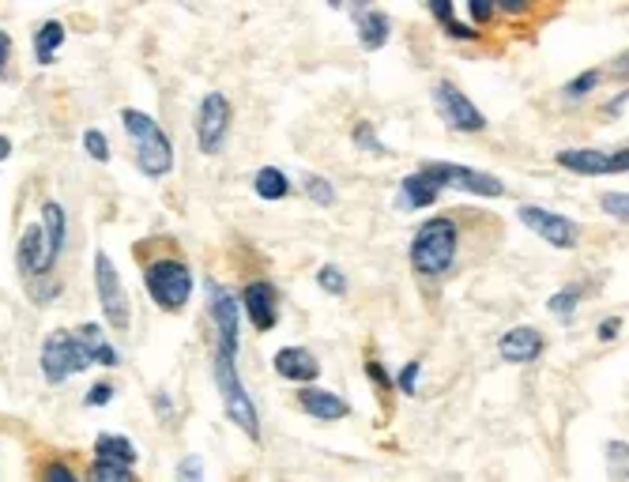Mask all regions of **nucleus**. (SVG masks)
<instances>
[{"label":"nucleus","instance_id":"f257e3e1","mask_svg":"<svg viewBox=\"0 0 629 482\" xmlns=\"http://www.w3.org/2000/svg\"><path fill=\"white\" fill-rule=\"evenodd\" d=\"M411 268L419 280H445L460 257V223L453 215H430L411 238Z\"/></svg>","mask_w":629,"mask_h":482},{"label":"nucleus","instance_id":"f03ea898","mask_svg":"<svg viewBox=\"0 0 629 482\" xmlns=\"http://www.w3.org/2000/svg\"><path fill=\"white\" fill-rule=\"evenodd\" d=\"M121 125H125V133L136 140V166H140L144 177H166L170 170H174V144L155 125L151 113L125 106V110H121Z\"/></svg>","mask_w":629,"mask_h":482},{"label":"nucleus","instance_id":"7ed1b4c3","mask_svg":"<svg viewBox=\"0 0 629 482\" xmlns=\"http://www.w3.org/2000/svg\"><path fill=\"white\" fill-rule=\"evenodd\" d=\"M211 381H215V392H219V399H223L226 419H231L249 441H260V411H257V404H252L249 392H245L238 370H234V358L215 350V355H211Z\"/></svg>","mask_w":629,"mask_h":482},{"label":"nucleus","instance_id":"20e7f679","mask_svg":"<svg viewBox=\"0 0 629 482\" xmlns=\"http://www.w3.org/2000/svg\"><path fill=\"white\" fill-rule=\"evenodd\" d=\"M144 287L162 313H182L193 298V272L177 257H155L144 264Z\"/></svg>","mask_w":629,"mask_h":482},{"label":"nucleus","instance_id":"39448f33","mask_svg":"<svg viewBox=\"0 0 629 482\" xmlns=\"http://www.w3.org/2000/svg\"><path fill=\"white\" fill-rule=\"evenodd\" d=\"M91 355L84 350V343L76 339V332H49L46 343H42V355H38V370L49 385H64V381L79 378V373L91 370Z\"/></svg>","mask_w":629,"mask_h":482},{"label":"nucleus","instance_id":"423d86ee","mask_svg":"<svg viewBox=\"0 0 629 482\" xmlns=\"http://www.w3.org/2000/svg\"><path fill=\"white\" fill-rule=\"evenodd\" d=\"M95 294L98 306H102V317L113 332H128V321H133V309H128V291L118 275V264L106 249L95 252Z\"/></svg>","mask_w":629,"mask_h":482},{"label":"nucleus","instance_id":"0eeeda50","mask_svg":"<svg viewBox=\"0 0 629 482\" xmlns=\"http://www.w3.org/2000/svg\"><path fill=\"white\" fill-rule=\"evenodd\" d=\"M203 294H208V317H211V329H215V350L226 358L238 355V343H242V306L223 283L208 280L203 283Z\"/></svg>","mask_w":629,"mask_h":482},{"label":"nucleus","instance_id":"6e6552de","mask_svg":"<svg viewBox=\"0 0 629 482\" xmlns=\"http://www.w3.org/2000/svg\"><path fill=\"white\" fill-rule=\"evenodd\" d=\"M422 174H430L434 182L441 185V193L445 189H460V193H471V196H486V200H497V196H505V182L494 174H486V170H471L464 166V162H422Z\"/></svg>","mask_w":629,"mask_h":482},{"label":"nucleus","instance_id":"1a4fd4ad","mask_svg":"<svg viewBox=\"0 0 629 482\" xmlns=\"http://www.w3.org/2000/svg\"><path fill=\"white\" fill-rule=\"evenodd\" d=\"M517 219L535 234L539 242H546L551 249H577L581 245V223L562 211H551V208H539V203H520L517 208Z\"/></svg>","mask_w":629,"mask_h":482},{"label":"nucleus","instance_id":"9d476101","mask_svg":"<svg viewBox=\"0 0 629 482\" xmlns=\"http://www.w3.org/2000/svg\"><path fill=\"white\" fill-rule=\"evenodd\" d=\"M562 170L577 177H607V174H626L629 155L626 147H566V151L554 155Z\"/></svg>","mask_w":629,"mask_h":482},{"label":"nucleus","instance_id":"9b49d317","mask_svg":"<svg viewBox=\"0 0 629 482\" xmlns=\"http://www.w3.org/2000/svg\"><path fill=\"white\" fill-rule=\"evenodd\" d=\"M231 121H234V110H231V98L223 91H211L200 98L196 106V144H200L203 155H219L231 136Z\"/></svg>","mask_w":629,"mask_h":482},{"label":"nucleus","instance_id":"f8f14e48","mask_svg":"<svg viewBox=\"0 0 629 482\" xmlns=\"http://www.w3.org/2000/svg\"><path fill=\"white\" fill-rule=\"evenodd\" d=\"M434 110L453 133H483L486 128V113L453 79H437L434 84Z\"/></svg>","mask_w":629,"mask_h":482},{"label":"nucleus","instance_id":"ddd939ff","mask_svg":"<svg viewBox=\"0 0 629 482\" xmlns=\"http://www.w3.org/2000/svg\"><path fill=\"white\" fill-rule=\"evenodd\" d=\"M61 252L49 245L42 223H27L20 234V245H15V264L27 280H42V275H53V264Z\"/></svg>","mask_w":629,"mask_h":482},{"label":"nucleus","instance_id":"4468645a","mask_svg":"<svg viewBox=\"0 0 629 482\" xmlns=\"http://www.w3.org/2000/svg\"><path fill=\"white\" fill-rule=\"evenodd\" d=\"M238 306L249 317L252 332H272L280 324V291H275L272 280H252L242 287Z\"/></svg>","mask_w":629,"mask_h":482},{"label":"nucleus","instance_id":"2eb2a0df","mask_svg":"<svg viewBox=\"0 0 629 482\" xmlns=\"http://www.w3.org/2000/svg\"><path fill=\"white\" fill-rule=\"evenodd\" d=\"M543 350L546 339L535 324H517V329L502 332V339H497V358L509 366H532L543 358Z\"/></svg>","mask_w":629,"mask_h":482},{"label":"nucleus","instance_id":"dca6fc26","mask_svg":"<svg viewBox=\"0 0 629 482\" xmlns=\"http://www.w3.org/2000/svg\"><path fill=\"white\" fill-rule=\"evenodd\" d=\"M294 404L317 422H340L350 415V404L343 396H336L332 388H317V385H301L294 392Z\"/></svg>","mask_w":629,"mask_h":482},{"label":"nucleus","instance_id":"f3484780","mask_svg":"<svg viewBox=\"0 0 629 482\" xmlns=\"http://www.w3.org/2000/svg\"><path fill=\"white\" fill-rule=\"evenodd\" d=\"M272 370H275V378L291 381V385H313V381L321 378V362H317V355H313V350H306V347L275 350Z\"/></svg>","mask_w":629,"mask_h":482},{"label":"nucleus","instance_id":"a211bd4d","mask_svg":"<svg viewBox=\"0 0 629 482\" xmlns=\"http://www.w3.org/2000/svg\"><path fill=\"white\" fill-rule=\"evenodd\" d=\"M350 20H355L358 46H362L366 53H378V49L388 46V38H392L388 12H381V8H355V12H350Z\"/></svg>","mask_w":629,"mask_h":482},{"label":"nucleus","instance_id":"6ab92c4d","mask_svg":"<svg viewBox=\"0 0 629 482\" xmlns=\"http://www.w3.org/2000/svg\"><path fill=\"white\" fill-rule=\"evenodd\" d=\"M441 196V185L434 182L430 174H422V170H415V174H407L404 182H399V196H396V208L399 211H422V208H434Z\"/></svg>","mask_w":629,"mask_h":482},{"label":"nucleus","instance_id":"aec40b11","mask_svg":"<svg viewBox=\"0 0 629 482\" xmlns=\"http://www.w3.org/2000/svg\"><path fill=\"white\" fill-rule=\"evenodd\" d=\"M76 339L84 343V350L91 355V362L95 366H106V370H113V366H121V355H118V347H113L110 339H106V332H102V324H79L76 329Z\"/></svg>","mask_w":629,"mask_h":482},{"label":"nucleus","instance_id":"412c9836","mask_svg":"<svg viewBox=\"0 0 629 482\" xmlns=\"http://www.w3.org/2000/svg\"><path fill=\"white\" fill-rule=\"evenodd\" d=\"M95 460H110V464H121V468H136L140 453L128 437L121 434H98L95 437Z\"/></svg>","mask_w":629,"mask_h":482},{"label":"nucleus","instance_id":"4be33fe9","mask_svg":"<svg viewBox=\"0 0 629 482\" xmlns=\"http://www.w3.org/2000/svg\"><path fill=\"white\" fill-rule=\"evenodd\" d=\"M64 23L61 20H46L35 27V35H30V42H35V61L38 64H53L57 61V49L64 46Z\"/></svg>","mask_w":629,"mask_h":482},{"label":"nucleus","instance_id":"5701e85b","mask_svg":"<svg viewBox=\"0 0 629 482\" xmlns=\"http://www.w3.org/2000/svg\"><path fill=\"white\" fill-rule=\"evenodd\" d=\"M430 15H434L441 27H445V35L456 38V42H479V38H483V30H476L471 23L456 20V8L448 4V0H430Z\"/></svg>","mask_w":629,"mask_h":482},{"label":"nucleus","instance_id":"b1692460","mask_svg":"<svg viewBox=\"0 0 629 482\" xmlns=\"http://www.w3.org/2000/svg\"><path fill=\"white\" fill-rule=\"evenodd\" d=\"M252 193H257L264 203L287 200V196H291V177L283 174L280 166H260L257 174H252Z\"/></svg>","mask_w":629,"mask_h":482},{"label":"nucleus","instance_id":"393cba45","mask_svg":"<svg viewBox=\"0 0 629 482\" xmlns=\"http://www.w3.org/2000/svg\"><path fill=\"white\" fill-rule=\"evenodd\" d=\"M42 231H46L49 245H53L57 252H64V242H69V219H64V208L57 200L42 203Z\"/></svg>","mask_w":629,"mask_h":482},{"label":"nucleus","instance_id":"a878e982","mask_svg":"<svg viewBox=\"0 0 629 482\" xmlns=\"http://www.w3.org/2000/svg\"><path fill=\"white\" fill-rule=\"evenodd\" d=\"M581 298H584V287L569 283V287H562V291H554V294H551L546 309H551V313L558 317V321H574V313H577V306H581Z\"/></svg>","mask_w":629,"mask_h":482},{"label":"nucleus","instance_id":"bb28decb","mask_svg":"<svg viewBox=\"0 0 629 482\" xmlns=\"http://www.w3.org/2000/svg\"><path fill=\"white\" fill-rule=\"evenodd\" d=\"M84 482H136L133 468H121V464H110V460H95L87 468Z\"/></svg>","mask_w":629,"mask_h":482},{"label":"nucleus","instance_id":"cd10ccee","mask_svg":"<svg viewBox=\"0 0 629 482\" xmlns=\"http://www.w3.org/2000/svg\"><path fill=\"white\" fill-rule=\"evenodd\" d=\"M600 84H603V72H600V69H588V72H581L577 79H569V84L562 87V95H566L569 102H581V98L592 95Z\"/></svg>","mask_w":629,"mask_h":482},{"label":"nucleus","instance_id":"c85d7f7f","mask_svg":"<svg viewBox=\"0 0 629 482\" xmlns=\"http://www.w3.org/2000/svg\"><path fill=\"white\" fill-rule=\"evenodd\" d=\"M350 140H355L358 151H370V155H388V147L381 144L378 128H373V121H358L355 133H350Z\"/></svg>","mask_w":629,"mask_h":482},{"label":"nucleus","instance_id":"c756f323","mask_svg":"<svg viewBox=\"0 0 629 482\" xmlns=\"http://www.w3.org/2000/svg\"><path fill=\"white\" fill-rule=\"evenodd\" d=\"M306 196L317 203V208H332L336 203V189H332V182L329 177H321V174H306Z\"/></svg>","mask_w":629,"mask_h":482},{"label":"nucleus","instance_id":"7c9ffc66","mask_svg":"<svg viewBox=\"0 0 629 482\" xmlns=\"http://www.w3.org/2000/svg\"><path fill=\"white\" fill-rule=\"evenodd\" d=\"M317 287L332 294V298H343V294H347V275H343L336 264H324L321 272H317Z\"/></svg>","mask_w":629,"mask_h":482},{"label":"nucleus","instance_id":"2f4dec72","mask_svg":"<svg viewBox=\"0 0 629 482\" xmlns=\"http://www.w3.org/2000/svg\"><path fill=\"white\" fill-rule=\"evenodd\" d=\"M38 482H84V479H79L64 460H46L42 468H38Z\"/></svg>","mask_w":629,"mask_h":482},{"label":"nucleus","instance_id":"473e14b6","mask_svg":"<svg viewBox=\"0 0 629 482\" xmlns=\"http://www.w3.org/2000/svg\"><path fill=\"white\" fill-rule=\"evenodd\" d=\"M419 373H422V362H419V358H411V362H407L404 370L392 378V385L404 392V396H415V392H419Z\"/></svg>","mask_w":629,"mask_h":482},{"label":"nucleus","instance_id":"72a5a7b5","mask_svg":"<svg viewBox=\"0 0 629 482\" xmlns=\"http://www.w3.org/2000/svg\"><path fill=\"white\" fill-rule=\"evenodd\" d=\"M27 291H30V298H35L38 306H49V301L61 294V283H57L53 275H42V280H27Z\"/></svg>","mask_w":629,"mask_h":482},{"label":"nucleus","instance_id":"f704fd0d","mask_svg":"<svg viewBox=\"0 0 629 482\" xmlns=\"http://www.w3.org/2000/svg\"><path fill=\"white\" fill-rule=\"evenodd\" d=\"M468 15H471V27H490L497 20V8L494 0H468Z\"/></svg>","mask_w":629,"mask_h":482},{"label":"nucleus","instance_id":"c9c22d12","mask_svg":"<svg viewBox=\"0 0 629 482\" xmlns=\"http://www.w3.org/2000/svg\"><path fill=\"white\" fill-rule=\"evenodd\" d=\"M84 151L91 155L95 162H110V140H106V133L87 128V133H84Z\"/></svg>","mask_w":629,"mask_h":482},{"label":"nucleus","instance_id":"e433bc0d","mask_svg":"<svg viewBox=\"0 0 629 482\" xmlns=\"http://www.w3.org/2000/svg\"><path fill=\"white\" fill-rule=\"evenodd\" d=\"M174 482H208V479H203V460H200V456H196V453L185 456V460L177 464Z\"/></svg>","mask_w":629,"mask_h":482},{"label":"nucleus","instance_id":"4c0bfd02","mask_svg":"<svg viewBox=\"0 0 629 482\" xmlns=\"http://www.w3.org/2000/svg\"><path fill=\"white\" fill-rule=\"evenodd\" d=\"M600 208L607 211L610 219H618V223H626L629 200H626V193H603V196H600Z\"/></svg>","mask_w":629,"mask_h":482},{"label":"nucleus","instance_id":"58836bf2","mask_svg":"<svg viewBox=\"0 0 629 482\" xmlns=\"http://www.w3.org/2000/svg\"><path fill=\"white\" fill-rule=\"evenodd\" d=\"M362 366H366V378H370L373 385H378L381 392H392V388H396V385H392V373H388L385 366H381V362H378V358H373V355L366 358Z\"/></svg>","mask_w":629,"mask_h":482},{"label":"nucleus","instance_id":"ea45409f","mask_svg":"<svg viewBox=\"0 0 629 482\" xmlns=\"http://www.w3.org/2000/svg\"><path fill=\"white\" fill-rule=\"evenodd\" d=\"M110 399H113V385H110V381H98V385L87 388L84 404H87V407H106Z\"/></svg>","mask_w":629,"mask_h":482},{"label":"nucleus","instance_id":"a19ab883","mask_svg":"<svg viewBox=\"0 0 629 482\" xmlns=\"http://www.w3.org/2000/svg\"><path fill=\"white\" fill-rule=\"evenodd\" d=\"M622 317H607V321H600V329H595V339L600 343H615L618 332H622Z\"/></svg>","mask_w":629,"mask_h":482},{"label":"nucleus","instance_id":"79ce46f5","mask_svg":"<svg viewBox=\"0 0 629 482\" xmlns=\"http://www.w3.org/2000/svg\"><path fill=\"white\" fill-rule=\"evenodd\" d=\"M8 61H12V35L0 30V76L8 72Z\"/></svg>","mask_w":629,"mask_h":482},{"label":"nucleus","instance_id":"37998d69","mask_svg":"<svg viewBox=\"0 0 629 482\" xmlns=\"http://www.w3.org/2000/svg\"><path fill=\"white\" fill-rule=\"evenodd\" d=\"M622 110H626V91H618L615 98H610V106H603L607 118H622Z\"/></svg>","mask_w":629,"mask_h":482},{"label":"nucleus","instance_id":"c03bdc74","mask_svg":"<svg viewBox=\"0 0 629 482\" xmlns=\"http://www.w3.org/2000/svg\"><path fill=\"white\" fill-rule=\"evenodd\" d=\"M8 155H12V140H8V136H0V162H4Z\"/></svg>","mask_w":629,"mask_h":482}]
</instances>
